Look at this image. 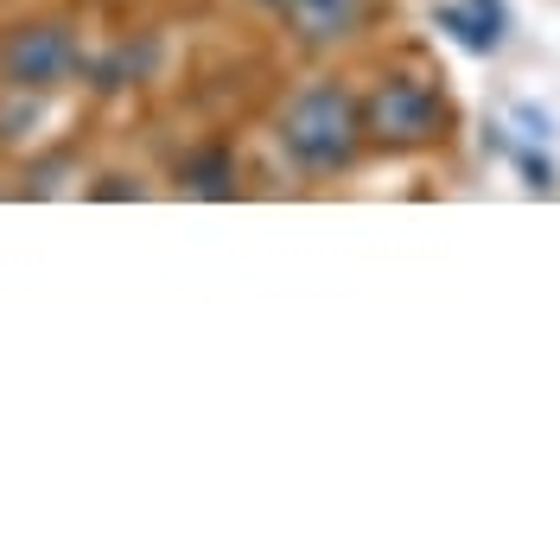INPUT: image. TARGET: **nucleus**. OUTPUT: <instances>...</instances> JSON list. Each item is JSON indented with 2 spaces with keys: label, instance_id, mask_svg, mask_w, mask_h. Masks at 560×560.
<instances>
[{
  "label": "nucleus",
  "instance_id": "nucleus-1",
  "mask_svg": "<svg viewBox=\"0 0 560 560\" xmlns=\"http://www.w3.org/2000/svg\"><path fill=\"white\" fill-rule=\"evenodd\" d=\"M357 140H363V115L350 103V90H338V83H313L306 96H293L287 115H280V147L306 173H338V166H350Z\"/></svg>",
  "mask_w": 560,
  "mask_h": 560
},
{
  "label": "nucleus",
  "instance_id": "nucleus-2",
  "mask_svg": "<svg viewBox=\"0 0 560 560\" xmlns=\"http://www.w3.org/2000/svg\"><path fill=\"white\" fill-rule=\"evenodd\" d=\"M83 70V45L65 20H33V26H13L0 45V83L7 90H58Z\"/></svg>",
  "mask_w": 560,
  "mask_h": 560
},
{
  "label": "nucleus",
  "instance_id": "nucleus-3",
  "mask_svg": "<svg viewBox=\"0 0 560 560\" xmlns=\"http://www.w3.org/2000/svg\"><path fill=\"white\" fill-rule=\"evenodd\" d=\"M363 135H376L383 147H427L446 135V103L415 77H388L363 108Z\"/></svg>",
  "mask_w": 560,
  "mask_h": 560
},
{
  "label": "nucleus",
  "instance_id": "nucleus-4",
  "mask_svg": "<svg viewBox=\"0 0 560 560\" xmlns=\"http://www.w3.org/2000/svg\"><path fill=\"white\" fill-rule=\"evenodd\" d=\"M280 13H287V26L306 38V45H331V38L357 33L363 0H280Z\"/></svg>",
  "mask_w": 560,
  "mask_h": 560
},
{
  "label": "nucleus",
  "instance_id": "nucleus-5",
  "mask_svg": "<svg viewBox=\"0 0 560 560\" xmlns=\"http://www.w3.org/2000/svg\"><path fill=\"white\" fill-rule=\"evenodd\" d=\"M185 185H191L198 198H230V191H236V160H230V147L191 153V160H185Z\"/></svg>",
  "mask_w": 560,
  "mask_h": 560
}]
</instances>
